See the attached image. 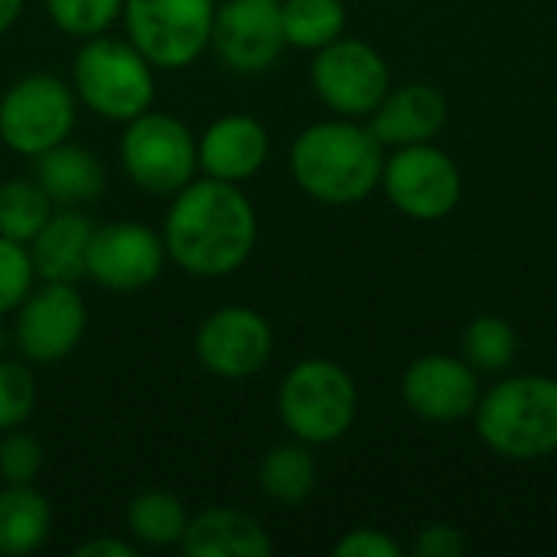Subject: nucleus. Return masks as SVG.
Segmentation results:
<instances>
[{
	"instance_id": "obj_1",
	"label": "nucleus",
	"mask_w": 557,
	"mask_h": 557,
	"mask_svg": "<svg viewBox=\"0 0 557 557\" xmlns=\"http://www.w3.org/2000/svg\"><path fill=\"white\" fill-rule=\"evenodd\" d=\"M160 235L170 261L186 274L228 277L258 245V212L238 183L202 176L170 196Z\"/></svg>"
},
{
	"instance_id": "obj_2",
	"label": "nucleus",
	"mask_w": 557,
	"mask_h": 557,
	"mask_svg": "<svg viewBox=\"0 0 557 557\" xmlns=\"http://www.w3.org/2000/svg\"><path fill=\"white\" fill-rule=\"evenodd\" d=\"M385 147L356 117L304 127L290 144L294 183L323 206H356L382 186Z\"/></svg>"
},
{
	"instance_id": "obj_3",
	"label": "nucleus",
	"mask_w": 557,
	"mask_h": 557,
	"mask_svg": "<svg viewBox=\"0 0 557 557\" xmlns=\"http://www.w3.org/2000/svg\"><path fill=\"white\" fill-rule=\"evenodd\" d=\"M480 441L516 463L557 454V379L509 375L496 382L476 405Z\"/></svg>"
},
{
	"instance_id": "obj_4",
	"label": "nucleus",
	"mask_w": 557,
	"mask_h": 557,
	"mask_svg": "<svg viewBox=\"0 0 557 557\" xmlns=\"http://www.w3.org/2000/svg\"><path fill=\"white\" fill-rule=\"evenodd\" d=\"M72 91L78 104L91 114L127 124L131 117L153 108L157 98V69L147 55L124 36H91L82 39L72 59Z\"/></svg>"
},
{
	"instance_id": "obj_5",
	"label": "nucleus",
	"mask_w": 557,
	"mask_h": 557,
	"mask_svg": "<svg viewBox=\"0 0 557 557\" xmlns=\"http://www.w3.org/2000/svg\"><path fill=\"white\" fill-rule=\"evenodd\" d=\"M277 414L300 444L323 447L346 437L359 414V388L333 359L297 362L277 388Z\"/></svg>"
},
{
	"instance_id": "obj_6",
	"label": "nucleus",
	"mask_w": 557,
	"mask_h": 557,
	"mask_svg": "<svg viewBox=\"0 0 557 557\" xmlns=\"http://www.w3.org/2000/svg\"><path fill=\"white\" fill-rule=\"evenodd\" d=\"M124 176L147 196L170 199L199 173L196 134L170 111L147 108L131 117L117 140Z\"/></svg>"
},
{
	"instance_id": "obj_7",
	"label": "nucleus",
	"mask_w": 557,
	"mask_h": 557,
	"mask_svg": "<svg viewBox=\"0 0 557 557\" xmlns=\"http://www.w3.org/2000/svg\"><path fill=\"white\" fill-rule=\"evenodd\" d=\"M215 7V0H124L121 20L157 72H176L209 49Z\"/></svg>"
},
{
	"instance_id": "obj_8",
	"label": "nucleus",
	"mask_w": 557,
	"mask_h": 557,
	"mask_svg": "<svg viewBox=\"0 0 557 557\" xmlns=\"http://www.w3.org/2000/svg\"><path fill=\"white\" fill-rule=\"evenodd\" d=\"M78 117V98L69 82L33 72L16 78L0 98V140L20 157H39L69 140Z\"/></svg>"
},
{
	"instance_id": "obj_9",
	"label": "nucleus",
	"mask_w": 557,
	"mask_h": 557,
	"mask_svg": "<svg viewBox=\"0 0 557 557\" xmlns=\"http://www.w3.org/2000/svg\"><path fill=\"white\" fill-rule=\"evenodd\" d=\"M317 98L339 117H369L392 88V72L382 52L362 39L339 36L317 49L310 62Z\"/></svg>"
},
{
	"instance_id": "obj_10",
	"label": "nucleus",
	"mask_w": 557,
	"mask_h": 557,
	"mask_svg": "<svg viewBox=\"0 0 557 557\" xmlns=\"http://www.w3.org/2000/svg\"><path fill=\"white\" fill-rule=\"evenodd\" d=\"M382 189L388 202L408 219L437 222L457 209L463 196V176L457 160L428 140L395 147V153L385 157Z\"/></svg>"
},
{
	"instance_id": "obj_11",
	"label": "nucleus",
	"mask_w": 557,
	"mask_h": 557,
	"mask_svg": "<svg viewBox=\"0 0 557 557\" xmlns=\"http://www.w3.org/2000/svg\"><path fill=\"white\" fill-rule=\"evenodd\" d=\"M88 326V307L75 284L42 281L13 310V346L29 366H55L69 359Z\"/></svg>"
},
{
	"instance_id": "obj_12",
	"label": "nucleus",
	"mask_w": 557,
	"mask_h": 557,
	"mask_svg": "<svg viewBox=\"0 0 557 557\" xmlns=\"http://www.w3.org/2000/svg\"><path fill=\"white\" fill-rule=\"evenodd\" d=\"M170 255L163 235L144 222L114 219L95 225L85 258V277L111 294H137L157 284Z\"/></svg>"
},
{
	"instance_id": "obj_13",
	"label": "nucleus",
	"mask_w": 557,
	"mask_h": 557,
	"mask_svg": "<svg viewBox=\"0 0 557 557\" xmlns=\"http://www.w3.org/2000/svg\"><path fill=\"white\" fill-rule=\"evenodd\" d=\"M193 352L209 375L222 382H245L271 362L274 330L268 317L251 307H219L199 323Z\"/></svg>"
},
{
	"instance_id": "obj_14",
	"label": "nucleus",
	"mask_w": 557,
	"mask_h": 557,
	"mask_svg": "<svg viewBox=\"0 0 557 557\" xmlns=\"http://www.w3.org/2000/svg\"><path fill=\"white\" fill-rule=\"evenodd\" d=\"M212 52L228 72L258 75L268 72L287 49L281 7L271 0H225L212 20Z\"/></svg>"
},
{
	"instance_id": "obj_15",
	"label": "nucleus",
	"mask_w": 557,
	"mask_h": 557,
	"mask_svg": "<svg viewBox=\"0 0 557 557\" xmlns=\"http://www.w3.org/2000/svg\"><path fill=\"white\" fill-rule=\"evenodd\" d=\"M480 372H473L457 356H421L401 375L405 408L431 424H454L470 418L480 405Z\"/></svg>"
},
{
	"instance_id": "obj_16",
	"label": "nucleus",
	"mask_w": 557,
	"mask_h": 557,
	"mask_svg": "<svg viewBox=\"0 0 557 557\" xmlns=\"http://www.w3.org/2000/svg\"><path fill=\"white\" fill-rule=\"evenodd\" d=\"M202 176L222 183H245L268 163L271 134L251 114H222L196 137Z\"/></svg>"
},
{
	"instance_id": "obj_17",
	"label": "nucleus",
	"mask_w": 557,
	"mask_h": 557,
	"mask_svg": "<svg viewBox=\"0 0 557 557\" xmlns=\"http://www.w3.org/2000/svg\"><path fill=\"white\" fill-rule=\"evenodd\" d=\"M366 124L382 140V147L428 144L447 124V98L428 82L388 88L379 108L366 117Z\"/></svg>"
},
{
	"instance_id": "obj_18",
	"label": "nucleus",
	"mask_w": 557,
	"mask_h": 557,
	"mask_svg": "<svg viewBox=\"0 0 557 557\" xmlns=\"http://www.w3.org/2000/svg\"><path fill=\"white\" fill-rule=\"evenodd\" d=\"M186 557H271L274 542L268 529L248 512L212 506L189 516L180 542Z\"/></svg>"
},
{
	"instance_id": "obj_19",
	"label": "nucleus",
	"mask_w": 557,
	"mask_h": 557,
	"mask_svg": "<svg viewBox=\"0 0 557 557\" xmlns=\"http://www.w3.org/2000/svg\"><path fill=\"white\" fill-rule=\"evenodd\" d=\"M95 222L75 209V206H59L46 225L33 235L29 258L36 268L39 281H55V284H75L85 277V258H88V242H91Z\"/></svg>"
},
{
	"instance_id": "obj_20",
	"label": "nucleus",
	"mask_w": 557,
	"mask_h": 557,
	"mask_svg": "<svg viewBox=\"0 0 557 557\" xmlns=\"http://www.w3.org/2000/svg\"><path fill=\"white\" fill-rule=\"evenodd\" d=\"M33 180L46 189V196L55 206H75V209L95 202L108 186L104 163L88 147L69 140L36 157Z\"/></svg>"
},
{
	"instance_id": "obj_21",
	"label": "nucleus",
	"mask_w": 557,
	"mask_h": 557,
	"mask_svg": "<svg viewBox=\"0 0 557 557\" xmlns=\"http://www.w3.org/2000/svg\"><path fill=\"white\" fill-rule=\"evenodd\" d=\"M52 532V506L33 483L0 486V555L26 557L39 552Z\"/></svg>"
},
{
	"instance_id": "obj_22",
	"label": "nucleus",
	"mask_w": 557,
	"mask_h": 557,
	"mask_svg": "<svg viewBox=\"0 0 557 557\" xmlns=\"http://www.w3.org/2000/svg\"><path fill=\"white\" fill-rule=\"evenodd\" d=\"M320 483V467L310 444H277L258 463V490L277 506H300L313 496Z\"/></svg>"
},
{
	"instance_id": "obj_23",
	"label": "nucleus",
	"mask_w": 557,
	"mask_h": 557,
	"mask_svg": "<svg viewBox=\"0 0 557 557\" xmlns=\"http://www.w3.org/2000/svg\"><path fill=\"white\" fill-rule=\"evenodd\" d=\"M127 535L144 548H180L189 512L180 496L166 490H144L124 509Z\"/></svg>"
},
{
	"instance_id": "obj_24",
	"label": "nucleus",
	"mask_w": 557,
	"mask_h": 557,
	"mask_svg": "<svg viewBox=\"0 0 557 557\" xmlns=\"http://www.w3.org/2000/svg\"><path fill=\"white\" fill-rule=\"evenodd\" d=\"M284 39L294 49H323L346 29L343 0H277Z\"/></svg>"
},
{
	"instance_id": "obj_25",
	"label": "nucleus",
	"mask_w": 557,
	"mask_h": 557,
	"mask_svg": "<svg viewBox=\"0 0 557 557\" xmlns=\"http://www.w3.org/2000/svg\"><path fill=\"white\" fill-rule=\"evenodd\" d=\"M55 212V202L36 180H10L0 186V235L29 245L33 235Z\"/></svg>"
},
{
	"instance_id": "obj_26",
	"label": "nucleus",
	"mask_w": 557,
	"mask_h": 557,
	"mask_svg": "<svg viewBox=\"0 0 557 557\" xmlns=\"http://www.w3.org/2000/svg\"><path fill=\"white\" fill-rule=\"evenodd\" d=\"M516 330L503 317H476L463 333V362L480 375H503L516 362Z\"/></svg>"
},
{
	"instance_id": "obj_27",
	"label": "nucleus",
	"mask_w": 557,
	"mask_h": 557,
	"mask_svg": "<svg viewBox=\"0 0 557 557\" xmlns=\"http://www.w3.org/2000/svg\"><path fill=\"white\" fill-rule=\"evenodd\" d=\"M124 0H46L49 20L75 39H91L101 36L114 26L121 16Z\"/></svg>"
},
{
	"instance_id": "obj_28",
	"label": "nucleus",
	"mask_w": 557,
	"mask_h": 557,
	"mask_svg": "<svg viewBox=\"0 0 557 557\" xmlns=\"http://www.w3.org/2000/svg\"><path fill=\"white\" fill-rule=\"evenodd\" d=\"M36 379L26 359H0V434L26 428L36 411Z\"/></svg>"
},
{
	"instance_id": "obj_29",
	"label": "nucleus",
	"mask_w": 557,
	"mask_h": 557,
	"mask_svg": "<svg viewBox=\"0 0 557 557\" xmlns=\"http://www.w3.org/2000/svg\"><path fill=\"white\" fill-rule=\"evenodd\" d=\"M36 287V268L29 248L0 235V317L13 313Z\"/></svg>"
},
{
	"instance_id": "obj_30",
	"label": "nucleus",
	"mask_w": 557,
	"mask_h": 557,
	"mask_svg": "<svg viewBox=\"0 0 557 557\" xmlns=\"http://www.w3.org/2000/svg\"><path fill=\"white\" fill-rule=\"evenodd\" d=\"M46 450L36 434L13 428L0 434V480L3 483H36L42 473Z\"/></svg>"
},
{
	"instance_id": "obj_31",
	"label": "nucleus",
	"mask_w": 557,
	"mask_h": 557,
	"mask_svg": "<svg viewBox=\"0 0 557 557\" xmlns=\"http://www.w3.org/2000/svg\"><path fill=\"white\" fill-rule=\"evenodd\" d=\"M336 557H401V545L395 539H388L379 529H352L346 532L336 548Z\"/></svg>"
},
{
	"instance_id": "obj_32",
	"label": "nucleus",
	"mask_w": 557,
	"mask_h": 557,
	"mask_svg": "<svg viewBox=\"0 0 557 557\" xmlns=\"http://www.w3.org/2000/svg\"><path fill=\"white\" fill-rule=\"evenodd\" d=\"M467 552V539L450 522H431L418 532L414 557H460Z\"/></svg>"
},
{
	"instance_id": "obj_33",
	"label": "nucleus",
	"mask_w": 557,
	"mask_h": 557,
	"mask_svg": "<svg viewBox=\"0 0 557 557\" xmlns=\"http://www.w3.org/2000/svg\"><path fill=\"white\" fill-rule=\"evenodd\" d=\"M75 557H137V548L121 539H88L75 548Z\"/></svg>"
},
{
	"instance_id": "obj_34",
	"label": "nucleus",
	"mask_w": 557,
	"mask_h": 557,
	"mask_svg": "<svg viewBox=\"0 0 557 557\" xmlns=\"http://www.w3.org/2000/svg\"><path fill=\"white\" fill-rule=\"evenodd\" d=\"M23 3H26V0H0V36H3L16 20H20Z\"/></svg>"
},
{
	"instance_id": "obj_35",
	"label": "nucleus",
	"mask_w": 557,
	"mask_h": 557,
	"mask_svg": "<svg viewBox=\"0 0 557 557\" xmlns=\"http://www.w3.org/2000/svg\"><path fill=\"white\" fill-rule=\"evenodd\" d=\"M0 346H3V336H0Z\"/></svg>"
},
{
	"instance_id": "obj_36",
	"label": "nucleus",
	"mask_w": 557,
	"mask_h": 557,
	"mask_svg": "<svg viewBox=\"0 0 557 557\" xmlns=\"http://www.w3.org/2000/svg\"><path fill=\"white\" fill-rule=\"evenodd\" d=\"M271 3H277V0H271Z\"/></svg>"
}]
</instances>
